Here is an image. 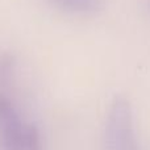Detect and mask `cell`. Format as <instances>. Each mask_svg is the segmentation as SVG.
<instances>
[{"label":"cell","mask_w":150,"mask_h":150,"mask_svg":"<svg viewBox=\"0 0 150 150\" xmlns=\"http://www.w3.org/2000/svg\"><path fill=\"white\" fill-rule=\"evenodd\" d=\"M107 150H140L134 130V119L130 101L116 95L108 109L105 121Z\"/></svg>","instance_id":"6da1fadb"},{"label":"cell","mask_w":150,"mask_h":150,"mask_svg":"<svg viewBox=\"0 0 150 150\" xmlns=\"http://www.w3.org/2000/svg\"><path fill=\"white\" fill-rule=\"evenodd\" d=\"M55 5L69 12L96 13L103 9V0H52Z\"/></svg>","instance_id":"7a4b0ae2"},{"label":"cell","mask_w":150,"mask_h":150,"mask_svg":"<svg viewBox=\"0 0 150 150\" xmlns=\"http://www.w3.org/2000/svg\"><path fill=\"white\" fill-rule=\"evenodd\" d=\"M20 150H42L40 130L34 124H25Z\"/></svg>","instance_id":"3957f363"},{"label":"cell","mask_w":150,"mask_h":150,"mask_svg":"<svg viewBox=\"0 0 150 150\" xmlns=\"http://www.w3.org/2000/svg\"><path fill=\"white\" fill-rule=\"evenodd\" d=\"M13 63H15V58L8 53H5L0 57V82L1 83L9 80L11 73L13 70Z\"/></svg>","instance_id":"277c9868"}]
</instances>
